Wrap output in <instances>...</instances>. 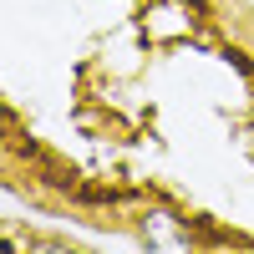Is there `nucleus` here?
<instances>
[{"instance_id":"obj_1","label":"nucleus","mask_w":254,"mask_h":254,"mask_svg":"<svg viewBox=\"0 0 254 254\" xmlns=\"http://www.w3.org/2000/svg\"><path fill=\"white\" fill-rule=\"evenodd\" d=\"M142 234H147V244H188V234H173V214H147Z\"/></svg>"}]
</instances>
